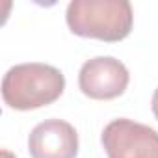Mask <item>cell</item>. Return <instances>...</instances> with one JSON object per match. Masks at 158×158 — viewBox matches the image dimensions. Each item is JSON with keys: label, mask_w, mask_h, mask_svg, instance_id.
Instances as JSON below:
<instances>
[{"label": "cell", "mask_w": 158, "mask_h": 158, "mask_svg": "<svg viewBox=\"0 0 158 158\" xmlns=\"http://www.w3.org/2000/svg\"><path fill=\"white\" fill-rule=\"evenodd\" d=\"M65 89V76L47 63H19L2 78V99L13 110H35L52 104Z\"/></svg>", "instance_id": "1"}, {"label": "cell", "mask_w": 158, "mask_h": 158, "mask_svg": "<svg viewBox=\"0 0 158 158\" xmlns=\"http://www.w3.org/2000/svg\"><path fill=\"white\" fill-rule=\"evenodd\" d=\"M65 21L74 35L117 43L130 34L134 13L128 0H73Z\"/></svg>", "instance_id": "2"}, {"label": "cell", "mask_w": 158, "mask_h": 158, "mask_svg": "<svg viewBox=\"0 0 158 158\" xmlns=\"http://www.w3.org/2000/svg\"><path fill=\"white\" fill-rule=\"evenodd\" d=\"M101 143L108 158H158V132L132 119L110 121Z\"/></svg>", "instance_id": "3"}, {"label": "cell", "mask_w": 158, "mask_h": 158, "mask_svg": "<svg viewBox=\"0 0 158 158\" xmlns=\"http://www.w3.org/2000/svg\"><path fill=\"white\" fill-rule=\"evenodd\" d=\"M128 82V69L114 56L91 58L80 67V73H78L80 91L95 101H110L123 95Z\"/></svg>", "instance_id": "4"}, {"label": "cell", "mask_w": 158, "mask_h": 158, "mask_svg": "<svg viewBox=\"0 0 158 158\" xmlns=\"http://www.w3.org/2000/svg\"><path fill=\"white\" fill-rule=\"evenodd\" d=\"M28 151L32 158H76L78 134L63 119H47L30 132Z\"/></svg>", "instance_id": "5"}, {"label": "cell", "mask_w": 158, "mask_h": 158, "mask_svg": "<svg viewBox=\"0 0 158 158\" xmlns=\"http://www.w3.org/2000/svg\"><path fill=\"white\" fill-rule=\"evenodd\" d=\"M151 108H152L154 117L158 119V88H156V89H154V93H152V99H151Z\"/></svg>", "instance_id": "6"}, {"label": "cell", "mask_w": 158, "mask_h": 158, "mask_svg": "<svg viewBox=\"0 0 158 158\" xmlns=\"http://www.w3.org/2000/svg\"><path fill=\"white\" fill-rule=\"evenodd\" d=\"M2 158H15V154H11L8 149H2Z\"/></svg>", "instance_id": "7"}]
</instances>
